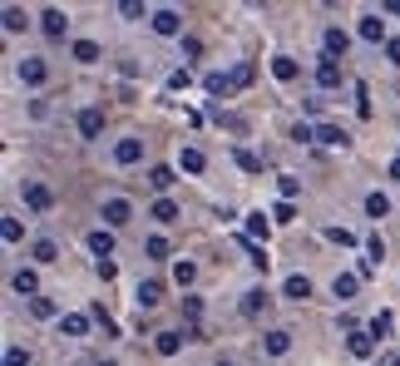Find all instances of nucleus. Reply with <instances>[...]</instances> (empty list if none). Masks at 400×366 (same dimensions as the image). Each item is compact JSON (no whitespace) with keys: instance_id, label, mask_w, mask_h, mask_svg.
<instances>
[{"instance_id":"39","label":"nucleus","mask_w":400,"mask_h":366,"mask_svg":"<svg viewBox=\"0 0 400 366\" xmlns=\"http://www.w3.org/2000/svg\"><path fill=\"white\" fill-rule=\"evenodd\" d=\"M90 317H94V322H99V327H104V337H114V317H109L104 307H90Z\"/></svg>"},{"instance_id":"36","label":"nucleus","mask_w":400,"mask_h":366,"mask_svg":"<svg viewBox=\"0 0 400 366\" xmlns=\"http://www.w3.org/2000/svg\"><path fill=\"white\" fill-rule=\"evenodd\" d=\"M247 233H252V238H267V218H262V213H247Z\"/></svg>"},{"instance_id":"19","label":"nucleus","mask_w":400,"mask_h":366,"mask_svg":"<svg viewBox=\"0 0 400 366\" xmlns=\"http://www.w3.org/2000/svg\"><path fill=\"white\" fill-rule=\"evenodd\" d=\"M90 322H94V317H85V312H70V317H60V332H70V337H85V332H90Z\"/></svg>"},{"instance_id":"40","label":"nucleus","mask_w":400,"mask_h":366,"mask_svg":"<svg viewBox=\"0 0 400 366\" xmlns=\"http://www.w3.org/2000/svg\"><path fill=\"white\" fill-rule=\"evenodd\" d=\"M119 15H124V20H139V15H144V0H124Z\"/></svg>"},{"instance_id":"30","label":"nucleus","mask_w":400,"mask_h":366,"mask_svg":"<svg viewBox=\"0 0 400 366\" xmlns=\"http://www.w3.org/2000/svg\"><path fill=\"white\" fill-rule=\"evenodd\" d=\"M30 253H35V263H55V258H60V248H55L50 238H40V243H35Z\"/></svg>"},{"instance_id":"7","label":"nucleus","mask_w":400,"mask_h":366,"mask_svg":"<svg viewBox=\"0 0 400 366\" xmlns=\"http://www.w3.org/2000/svg\"><path fill=\"white\" fill-rule=\"evenodd\" d=\"M80 134H85V139H99L104 134V109H94V104L80 109Z\"/></svg>"},{"instance_id":"41","label":"nucleus","mask_w":400,"mask_h":366,"mask_svg":"<svg viewBox=\"0 0 400 366\" xmlns=\"http://www.w3.org/2000/svg\"><path fill=\"white\" fill-rule=\"evenodd\" d=\"M272 218H277V223H292V218H297V208H292V203H287V198H282V203H277V208H272Z\"/></svg>"},{"instance_id":"42","label":"nucleus","mask_w":400,"mask_h":366,"mask_svg":"<svg viewBox=\"0 0 400 366\" xmlns=\"http://www.w3.org/2000/svg\"><path fill=\"white\" fill-rule=\"evenodd\" d=\"M366 248H371V263H381V258H386V243H381V233H371V238H366Z\"/></svg>"},{"instance_id":"48","label":"nucleus","mask_w":400,"mask_h":366,"mask_svg":"<svg viewBox=\"0 0 400 366\" xmlns=\"http://www.w3.org/2000/svg\"><path fill=\"white\" fill-rule=\"evenodd\" d=\"M292 139H297V144H306V139H316V129H311V124H297V129H292Z\"/></svg>"},{"instance_id":"34","label":"nucleus","mask_w":400,"mask_h":366,"mask_svg":"<svg viewBox=\"0 0 400 366\" xmlns=\"http://www.w3.org/2000/svg\"><path fill=\"white\" fill-rule=\"evenodd\" d=\"M237 164H242V169H247V174H262V159H257V154H252V149H237Z\"/></svg>"},{"instance_id":"27","label":"nucleus","mask_w":400,"mask_h":366,"mask_svg":"<svg viewBox=\"0 0 400 366\" xmlns=\"http://www.w3.org/2000/svg\"><path fill=\"white\" fill-rule=\"evenodd\" d=\"M391 327H396V317H391V312H376V317H371V327H366V332H371V337H376V342H381V337H386V332H391Z\"/></svg>"},{"instance_id":"28","label":"nucleus","mask_w":400,"mask_h":366,"mask_svg":"<svg viewBox=\"0 0 400 366\" xmlns=\"http://www.w3.org/2000/svg\"><path fill=\"white\" fill-rule=\"evenodd\" d=\"M366 213H371V218H386V213H391V198H386V193H371V198H366Z\"/></svg>"},{"instance_id":"10","label":"nucleus","mask_w":400,"mask_h":366,"mask_svg":"<svg viewBox=\"0 0 400 366\" xmlns=\"http://www.w3.org/2000/svg\"><path fill=\"white\" fill-rule=\"evenodd\" d=\"M262 347H267V357H287V352H292V332H282V327H277V332H267V337H262Z\"/></svg>"},{"instance_id":"23","label":"nucleus","mask_w":400,"mask_h":366,"mask_svg":"<svg viewBox=\"0 0 400 366\" xmlns=\"http://www.w3.org/2000/svg\"><path fill=\"white\" fill-rule=\"evenodd\" d=\"M99 55H104V50L94 45V40H75V60H80V65H94Z\"/></svg>"},{"instance_id":"50","label":"nucleus","mask_w":400,"mask_h":366,"mask_svg":"<svg viewBox=\"0 0 400 366\" xmlns=\"http://www.w3.org/2000/svg\"><path fill=\"white\" fill-rule=\"evenodd\" d=\"M217 366H237V362H217Z\"/></svg>"},{"instance_id":"43","label":"nucleus","mask_w":400,"mask_h":366,"mask_svg":"<svg viewBox=\"0 0 400 366\" xmlns=\"http://www.w3.org/2000/svg\"><path fill=\"white\" fill-rule=\"evenodd\" d=\"M30 312H35V317H55V302H50V297H35Z\"/></svg>"},{"instance_id":"4","label":"nucleus","mask_w":400,"mask_h":366,"mask_svg":"<svg viewBox=\"0 0 400 366\" xmlns=\"http://www.w3.org/2000/svg\"><path fill=\"white\" fill-rule=\"evenodd\" d=\"M158 302H163V287H158V282H139V287H134V307H139V312H153Z\"/></svg>"},{"instance_id":"33","label":"nucleus","mask_w":400,"mask_h":366,"mask_svg":"<svg viewBox=\"0 0 400 366\" xmlns=\"http://www.w3.org/2000/svg\"><path fill=\"white\" fill-rule=\"evenodd\" d=\"M0 366H30V352L25 347H5V362Z\"/></svg>"},{"instance_id":"14","label":"nucleus","mask_w":400,"mask_h":366,"mask_svg":"<svg viewBox=\"0 0 400 366\" xmlns=\"http://www.w3.org/2000/svg\"><path fill=\"white\" fill-rule=\"evenodd\" d=\"M346 50H351V35H346L341 25H331V30H326V55L336 60V55H346Z\"/></svg>"},{"instance_id":"31","label":"nucleus","mask_w":400,"mask_h":366,"mask_svg":"<svg viewBox=\"0 0 400 366\" xmlns=\"http://www.w3.org/2000/svg\"><path fill=\"white\" fill-rule=\"evenodd\" d=\"M173 179H178L173 169H148V183H153L158 193H163V188H173Z\"/></svg>"},{"instance_id":"44","label":"nucleus","mask_w":400,"mask_h":366,"mask_svg":"<svg viewBox=\"0 0 400 366\" xmlns=\"http://www.w3.org/2000/svg\"><path fill=\"white\" fill-rule=\"evenodd\" d=\"M232 85H237V90L252 85V65H237V70H232Z\"/></svg>"},{"instance_id":"26","label":"nucleus","mask_w":400,"mask_h":366,"mask_svg":"<svg viewBox=\"0 0 400 366\" xmlns=\"http://www.w3.org/2000/svg\"><path fill=\"white\" fill-rule=\"evenodd\" d=\"M262 307H267V292H262V287H252V292L242 297V312H247V317H257Z\"/></svg>"},{"instance_id":"46","label":"nucleus","mask_w":400,"mask_h":366,"mask_svg":"<svg viewBox=\"0 0 400 366\" xmlns=\"http://www.w3.org/2000/svg\"><path fill=\"white\" fill-rule=\"evenodd\" d=\"M148 258H168V243L163 238H148Z\"/></svg>"},{"instance_id":"29","label":"nucleus","mask_w":400,"mask_h":366,"mask_svg":"<svg viewBox=\"0 0 400 366\" xmlns=\"http://www.w3.org/2000/svg\"><path fill=\"white\" fill-rule=\"evenodd\" d=\"M153 218H158V223H178V203L158 198V203H153Z\"/></svg>"},{"instance_id":"51","label":"nucleus","mask_w":400,"mask_h":366,"mask_svg":"<svg viewBox=\"0 0 400 366\" xmlns=\"http://www.w3.org/2000/svg\"><path fill=\"white\" fill-rule=\"evenodd\" d=\"M99 366H114V362H99Z\"/></svg>"},{"instance_id":"16","label":"nucleus","mask_w":400,"mask_h":366,"mask_svg":"<svg viewBox=\"0 0 400 366\" xmlns=\"http://www.w3.org/2000/svg\"><path fill=\"white\" fill-rule=\"evenodd\" d=\"M178 347H183V332H158L153 337V352L158 357H178Z\"/></svg>"},{"instance_id":"47","label":"nucleus","mask_w":400,"mask_h":366,"mask_svg":"<svg viewBox=\"0 0 400 366\" xmlns=\"http://www.w3.org/2000/svg\"><path fill=\"white\" fill-rule=\"evenodd\" d=\"M183 312H188V322H198V312H202V302H198V297H183Z\"/></svg>"},{"instance_id":"37","label":"nucleus","mask_w":400,"mask_h":366,"mask_svg":"<svg viewBox=\"0 0 400 366\" xmlns=\"http://www.w3.org/2000/svg\"><path fill=\"white\" fill-rule=\"evenodd\" d=\"M0 233H5V243H20V233H25V228H20V218H5V223H0Z\"/></svg>"},{"instance_id":"49","label":"nucleus","mask_w":400,"mask_h":366,"mask_svg":"<svg viewBox=\"0 0 400 366\" xmlns=\"http://www.w3.org/2000/svg\"><path fill=\"white\" fill-rule=\"evenodd\" d=\"M386 55H391V65H400V40H386Z\"/></svg>"},{"instance_id":"25","label":"nucleus","mask_w":400,"mask_h":366,"mask_svg":"<svg viewBox=\"0 0 400 366\" xmlns=\"http://www.w3.org/2000/svg\"><path fill=\"white\" fill-rule=\"evenodd\" d=\"M178 164H183L188 174H202V164H207V159H202V149H178Z\"/></svg>"},{"instance_id":"20","label":"nucleus","mask_w":400,"mask_h":366,"mask_svg":"<svg viewBox=\"0 0 400 366\" xmlns=\"http://www.w3.org/2000/svg\"><path fill=\"white\" fill-rule=\"evenodd\" d=\"M351 357H361V362L376 357V337L371 332H351Z\"/></svg>"},{"instance_id":"21","label":"nucleus","mask_w":400,"mask_h":366,"mask_svg":"<svg viewBox=\"0 0 400 366\" xmlns=\"http://www.w3.org/2000/svg\"><path fill=\"white\" fill-rule=\"evenodd\" d=\"M272 75H277L282 85H292V80H297V60H292V55H277V60H272Z\"/></svg>"},{"instance_id":"2","label":"nucleus","mask_w":400,"mask_h":366,"mask_svg":"<svg viewBox=\"0 0 400 366\" xmlns=\"http://www.w3.org/2000/svg\"><path fill=\"white\" fill-rule=\"evenodd\" d=\"M20 193H25V208H30V213H45V208L55 203V193H50L45 183H35V179H25V188H20Z\"/></svg>"},{"instance_id":"18","label":"nucleus","mask_w":400,"mask_h":366,"mask_svg":"<svg viewBox=\"0 0 400 366\" xmlns=\"http://www.w3.org/2000/svg\"><path fill=\"white\" fill-rule=\"evenodd\" d=\"M356 287H361V273H336V282H331V292L346 302V297H356Z\"/></svg>"},{"instance_id":"8","label":"nucleus","mask_w":400,"mask_h":366,"mask_svg":"<svg viewBox=\"0 0 400 366\" xmlns=\"http://www.w3.org/2000/svg\"><path fill=\"white\" fill-rule=\"evenodd\" d=\"M153 30H158V35H178V30H183V15L163 5V10H153Z\"/></svg>"},{"instance_id":"9","label":"nucleus","mask_w":400,"mask_h":366,"mask_svg":"<svg viewBox=\"0 0 400 366\" xmlns=\"http://www.w3.org/2000/svg\"><path fill=\"white\" fill-rule=\"evenodd\" d=\"M316 85H321V90H336V85H341V65H336L331 55L316 65Z\"/></svg>"},{"instance_id":"32","label":"nucleus","mask_w":400,"mask_h":366,"mask_svg":"<svg viewBox=\"0 0 400 366\" xmlns=\"http://www.w3.org/2000/svg\"><path fill=\"white\" fill-rule=\"evenodd\" d=\"M193 277H198L193 263H173V282H178V287H193Z\"/></svg>"},{"instance_id":"3","label":"nucleus","mask_w":400,"mask_h":366,"mask_svg":"<svg viewBox=\"0 0 400 366\" xmlns=\"http://www.w3.org/2000/svg\"><path fill=\"white\" fill-rule=\"evenodd\" d=\"M144 159V139H119L114 144V164L119 169H129V164H139Z\"/></svg>"},{"instance_id":"24","label":"nucleus","mask_w":400,"mask_h":366,"mask_svg":"<svg viewBox=\"0 0 400 366\" xmlns=\"http://www.w3.org/2000/svg\"><path fill=\"white\" fill-rule=\"evenodd\" d=\"M202 90H207V94H232L237 85H232V75H207V80H202Z\"/></svg>"},{"instance_id":"45","label":"nucleus","mask_w":400,"mask_h":366,"mask_svg":"<svg viewBox=\"0 0 400 366\" xmlns=\"http://www.w3.org/2000/svg\"><path fill=\"white\" fill-rule=\"evenodd\" d=\"M301 109H306V114H321V109H326V99H321V94H311V99H301Z\"/></svg>"},{"instance_id":"17","label":"nucleus","mask_w":400,"mask_h":366,"mask_svg":"<svg viewBox=\"0 0 400 366\" xmlns=\"http://www.w3.org/2000/svg\"><path fill=\"white\" fill-rule=\"evenodd\" d=\"M90 253H94L99 263L114 253V233H109V228H94V233H90Z\"/></svg>"},{"instance_id":"11","label":"nucleus","mask_w":400,"mask_h":366,"mask_svg":"<svg viewBox=\"0 0 400 366\" xmlns=\"http://www.w3.org/2000/svg\"><path fill=\"white\" fill-rule=\"evenodd\" d=\"M282 297H292V302H306V297H311V277L292 273L287 282H282Z\"/></svg>"},{"instance_id":"22","label":"nucleus","mask_w":400,"mask_h":366,"mask_svg":"<svg viewBox=\"0 0 400 366\" xmlns=\"http://www.w3.org/2000/svg\"><path fill=\"white\" fill-rule=\"evenodd\" d=\"M0 20H5V30H10V35H20V30H25V25H30V20H25V10H20V5H5V15H0Z\"/></svg>"},{"instance_id":"38","label":"nucleus","mask_w":400,"mask_h":366,"mask_svg":"<svg viewBox=\"0 0 400 366\" xmlns=\"http://www.w3.org/2000/svg\"><path fill=\"white\" fill-rule=\"evenodd\" d=\"M326 238H331V243H341V248H351V243H356V233H351V228H326Z\"/></svg>"},{"instance_id":"6","label":"nucleus","mask_w":400,"mask_h":366,"mask_svg":"<svg viewBox=\"0 0 400 366\" xmlns=\"http://www.w3.org/2000/svg\"><path fill=\"white\" fill-rule=\"evenodd\" d=\"M20 80H25L30 90H40V85L50 80V70H45V60H35V55H30V60H20Z\"/></svg>"},{"instance_id":"15","label":"nucleus","mask_w":400,"mask_h":366,"mask_svg":"<svg viewBox=\"0 0 400 366\" xmlns=\"http://www.w3.org/2000/svg\"><path fill=\"white\" fill-rule=\"evenodd\" d=\"M351 134L341 129V124H316V144H331V149H341Z\"/></svg>"},{"instance_id":"13","label":"nucleus","mask_w":400,"mask_h":366,"mask_svg":"<svg viewBox=\"0 0 400 366\" xmlns=\"http://www.w3.org/2000/svg\"><path fill=\"white\" fill-rule=\"evenodd\" d=\"M361 40H366V45H381V40H386L381 15H361Z\"/></svg>"},{"instance_id":"12","label":"nucleus","mask_w":400,"mask_h":366,"mask_svg":"<svg viewBox=\"0 0 400 366\" xmlns=\"http://www.w3.org/2000/svg\"><path fill=\"white\" fill-rule=\"evenodd\" d=\"M10 287H15L20 297H30V302H35V292H40V277L30 273V268H20V273L10 277Z\"/></svg>"},{"instance_id":"1","label":"nucleus","mask_w":400,"mask_h":366,"mask_svg":"<svg viewBox=\"0 0 400 366\" xmlns=\"http://www.w3.org/2000/svg\"><path fill=\"white\" fill-rule=\"evenodd\" d=\"M99 218H104V223H109V228H124V223L134 218V203H129V198H104Z\"/></svg>"},{"instance_id":"5","label":"nucleus","mask_w":400,"mask_h":366,"mask_svg":"<svg viewBox=\"0 0 400 366\" xmlns=\"http://www.w3.org/2000/svg\"><path fill=\"white\" fill-rule=\"evenodd\" d=\"M40 25H45V35H50V40H60V35L70 30V15H65L60 5H50V10L40 15Z\"/></svg>"},{"instance_id":"35","label":"nucleus","mask_w":400,"mask_h":366,"mask_svg":"<svg viewBox=\"0 0 400 366\" xmlns=\"http://www.w3.org/2000/svg\"><path fill=\"white\" fill-rule=\"evenodd\" d=\"M277 188H282V198L292 203V198H297V193H301V179H292V174H282V183H277Z\"/></svg>"}]
</instances>
